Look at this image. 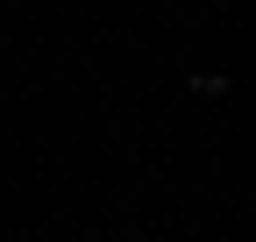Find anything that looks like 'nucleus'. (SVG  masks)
<instances>
[]
</instances>
